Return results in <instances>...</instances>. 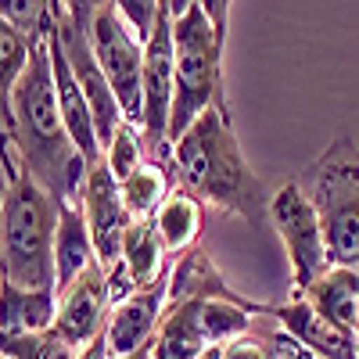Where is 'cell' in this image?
<instances>
[{
    "mask_svg": "<svg viewBox=\"0 0 359 359\" xmlns=\"http://www.w3.org/2000/svg\"><path fill=\"white\" fill-rule=\"evenodd\" d=\"M4 151H11L18 165L62 205H83L90 162L79 155L57 104L50 36L36 43L29 69L4 97Z\"/></svg>",
    "mask_w": 359,
    "mask_h": 359,
    "instance_id": "obj_1",
    "label": "cell"
},
{
    "mask_svg": "<svg viewBox=\"0 0 359 359\" xmlns=\"http://www.w3.org/2000/svg\"><path fill=\"white\" fill-rule=\"evenodd\" d=\"M172 172L180 187L191 191L201 205L245 219L255 230L269 223L266 187L237 144L230 115L205 111L172 144Z\"/></svg>",
    "mask_w": 359,
    "mask_h": 359,
    "instance_id": "obj_2",
    "label": "cell"
},
{
    "mask_svg": "<svg viewBox=\"0 0 359 359\" xmlns=\"http://www.w3.org/2000/svg\"><path fill=\"white\" fill-rule=\"evenodd\" d=\"M226 0H187L172 4L176 40V101L169 118V144H176L205 111H226L223 94V50H226Z\"/></svg>",
    "mask_w": 359,
    "mask_h": 359,
    "instance_id": "obj_3",
    "label": "cell"
},
{
    "mask_svg": "<svg viewBox=\"0 0 359 359\" xmlns=\"http://www.w3.org/2000/svg\"><path fill=\"white\" fill-rule=\"evenodd\" d=\"M62 201L47 194L11 151H4V201H0V262L4 280L18 287L57 291L54 237Z\"/></svg>",
    "mask_w": 359,
    "mask_h": 359,
    "instance_id": "obj_4",
    "label": "cell"
},
{
    "mask_svg": "<svg viewBox=\"0 0 359 359\" xmlns=\"http://www.w3.org/2000/svg\"><path fill=\"white\" fill-rule=\"evenodd\" d=\"M298 184L320 212L331 262L359 269V147L348 137H334Z\"/></svg>",
    "mask_w": 359,
    "mask_h": 359,
    "instance_id": "obj_5",
    "label": "cell"
},
{
    "mask_svg": "<svg viewBox=\"0 0 359 359\" xmlns=\"http://www.w3.org/2000/svg\"><path fill=\"white\" fill-rule=\"evenodd\" d=\"M269 226L277 230L280 245L291 262V291L313 287L327 269H331V248L323 237V223L316 205L302 191L298 180L280 184V191L269 198Z\"/></svg>",
    "mask_w": 359,
    "mask_h": 359,
    "instance_id": "obj_6",
    "label": "cell"
},
{
    "mask_svg": "<svg viewBox=\"0 0 359 359\" xmlns=\"http://www.w3.org/2000/svg\"><path fill=\"white\" fill-rule=\"evenodd\" d=\"M94 54L111 83V94L123 108V118L140 130L144 118V43L126 18L118 15V4H97L94 25H90Z\"/></svg>",
    "mask_w": 359,
    "mask_h": 359,
    "instance_id": "obj_7",
    "label": "cell"
},
{
    "mask_svg": "<svg viewBox=\"0 0 359 359\" xmlns=\"http://www.w3.org/2000/svg\"><path fill=\"white\" fill-rule=\"evenodd\" d=\"M83 212L90 223V233H94V248L101 266H115L118 255H123V237L133 226V216L126 212L123 201V184L111 176V169L101 162L90 165L86 184H83Z\"/></svg>",
    "mask_w": 359,
    "mask_h": 359,
    "instance_id": "obj_8",
    "label": "cell"
},
{
    "mask_svg": "<svg viewBox=\"0 0 359 359\" xmlns=\"http://www.w3.org/2000/svg\"><path fill=\"white\" fill-rule=\"evenodd\" d=\"M108 316H111V287H108V269L94 262L86 273L69 284L57 294V323L54 331L62 334L72 348H83L94 338L108 331Z\"/></svg>",
    "mask_w": 359,
    "mask_h": 359,
    "instance_id": "obj_9",
    "label": "cell"
},
{
    "mask_svg": "<svg viewBox=\"0 0 359 359\" xmlns=\"http://www.w3.org/2000/svg\"><path fill=\"white\" fill-rule=\"evenodd\" d=\"M169 273H172V266L151 287H140L126 302L111 306L108 331H104L111 359H123V355H133V352H144L155 345V334H158L165 309H169Z\"/></svg>",
    "mask_w": 359,
    "mask_h": 359,
    "instance_id": "obj_10",
    "label": "cell"
},
{
    "mask_svg": "<svg viewBox=\"0 0 359 359\" xmlns=\"http://www.w3.org/2000/svg\"><path fill=\"white\" fill-rule=\"evenodd\" d=\"M266 316H273L291 338H298L309 352H316L320 359H359V338L338 331L334 323H327V320L306 302V294L291 291V302L269 306Z\"/></svg>",
    "mask_w": 359,
    "mask_h": 359,
    "instance_id": "obj_11",
    "label": "cell"
},
{
    "mask_svg": "<svg viewBox=\"0 0 359 359\" xmlns=\"http://www.w3.org/2000/svg\"><path fill=\"white\" fill-rule=\"evenodd\" d=\"M97 259L94 233H90L83 205H62V219H57V237H54V277H57V294L69 284H76Z\"/></svg>",
    "mask_w": 359,
    "mask_h": 359,
    "instance_id": "obj_12",
    "label": "cell"
},
{
    "mask_svg": "<svg viewBox=\"0 0 359 359\" xmlns=\"http://www.w3.org/2000/svg\"><path fill=\"white\" fill-rule=\"evenodd\" d=\"M57 323V291L0 284V338L40 334Z\"/></svg>",
    "mask_w": 359,
    "mask_h": 359,
    "instance_id": "obj_13",
    "label": "cell"
},
{
    "mask_svg": "<svg viewBox=\"0 0 359 359\" xmlns=\"http://www.w3.org/2000/svg\"><path fill=\"white\" fill-rule=\"evenodd\" d=\"M208 298H245L237 294L223 273L216 269L212 255L205 248H191L180 259H172V273H169V306L176 302H208Z\"/></svg>",
    "mask_w": 359,
    "mask_h": 359,
    "instance_id": "obj_14",
    "label": "cell"
},
{
    "mask_svg": "<svg viewBox=\"0 0 359 359\" xmlns=\"http://www.w3.org/2000/svg\"><path fill=\"white\" fill-rule=\"evenodd\" d=\"M306 294V302L327 320L334 323L338 331L345 334H355V306H359V269H348V266H331L327 273L306 287L298 291Z\"/></svg>",
    "mask_w": 359,
    "mask_h": 359,
    "instance_id": "obj_15",
    "label": "cell"
},
{
    "mask_svg": "<svg viewBox=\"0 0 359 359\" xmlns=\"http://www.w3.org/2000/svg\"><path fill=\"white\" fill-rule=\"evenodd\" d=\"M155 230L162 237V245L169 255H184L191 248H198V237L205 230V205L184 191V187H176L169 194V201L158 208V216H155Z\"/></svg>",
    "mask_w": 359,
    "mask_h": 359,
    "instance_id": "obj_16",
    "label": "cell"
},
{
    "mask_svg": "<svg viewBox=\"0 0 359 359\" xmlns=\"http://www.w3.org/2000/svg\"><path fill=\"white\" fill-rule=\"evenodd\" d=\"M198 306L201 302H176L165 309V320L151 345V359H201L212 348L201 334Z\"/></svg>",
    "mask_w": 359,
    "mask_h": 359,
    "instance_id": "obj_17",
    "label": "cell"
},
{
    "mask_svg": "<svg viewBox=\"0 0 359 359\" xmlns=\"http://www.w3.org/2000/svg\"><path fill=\"white\" fill-rule=\"evenodd\" d=\"M165 245H162V237L155 230V219H140L126 230L123 237V255H118V262L126 266V273L133 280V287H151L165 269L172 262H165Z\"/></svg>",
    "mask_w": 359,
    "mask_h": 359,
    "instance_id": "obj_18",
    "label": "cell"
},
{
    "mask_svg": "<svg viewBox=\"0 0 359 359\" xmlns=\"http://www.w3.org/2000/svg\"><path fill=\"white\" fill-rule=\"evenodd\" d=\"M172 165L147 158L126 184H123V201H126V212L133 216V223L140 219H155L158 208L169 201L172 194Z\"/></svg>",
    "mask_w": 359,
    "mask_h": 359,
    "instance_id": "obj_19",
    "label": "cell"
},
{
    "mask_svg": "<svg viewBox=\"0 0 359 359\" xmlns=\"http://www.w3.org/2000/svg\"><path fill=\"white\" fill-rule=\"evenodd\" d=\"M40 40H29L22 29H15L11 22L0 18V94H11L15 83L22 79V72L29 69V57H33Z\"/></svg>",
    "mask_w": 359,
    "mask_h": 359,
    "instance_id": "obj_20",
    "label": "cell"
},
{
    "mask_svg": "<svg viewBox=\"0 0 359 359\" xmlns=\"http://www.w3.org/2000/svg\"><path fill=\"white\" fill-rule=\"evenodd\" d=\"M76 352L79 348H72L54 327L40 334L0 338V359H76Z\"/></svg>",
    "mask_w": 359,
    "mask_h": 359,
    "instance_id": "obj_21",
    "label": "cell"
},
{
    "mask_svg": "<svg viewBox=\"0 0 359 359\" xmlns=\"http://www.w3.org/2000/svg\"><path fill=\"white\" fill-rule=\"evenodd\" d=\"M147 162V147H144V137L137 126L123 123V130H118L111 137V144L104 147V165L111 169V176L118 180V184H126V180Z\"/></svg>",
    "mask_w": 359,
    "mask_h": 359,
    "instance_id": "obj_22",
    "label": "cell"
},
{
    "mask_svg": "<svg viewBox=\"0 0 359 359\" xmlns=\"http://www.w3.org/2000/svg\"><path fill=\"white\" fill-rule=\"evenodd\" d=\"M248 334L266 348L269 359H320L316 352H309L298 338H291L273 316H255V323H252V331H248Z\"/></svg>",
    "mask_w": 359,
    "mask_h": 359,
    "instance_id": "obj_23",
    "label": "cell"
},
{
    "mask_svg": "<svg viewBox=\"0 0 359 359\" xmlns=\"http://www.w3.org/2000/svg\"><path fill=\"white\" fill-rule=\"evenodd\" d=\"M118 15L126 18V25L140 36V43H147L155 36V25L162 15V0H123L118 4Z\"/></svg>",
    "mask_w": 359,
    "mask_h": 359,
    "instance_id": "obj_24",
    "label": "cell"
},
{
    "mask_svg": "<svg viewBox=\"0 0 359 359\" xmlns=\"http://www.w3.org/2000/svg\"><path fill=\"white\" fill-rule=\"evenodd\" d=\"M223 359H269V355H266V348L252 334H245V338L223 345Z\"/></svg>",
    "mask_w": 359,
    "mask_h": 359,
    "instance_id": "obj_25",
    "label": "cell"
},
{
    "mask_svg": "<svg viewBox=\"0 0 359 359\" xmlns=\"http://www.w3.org/2000/svg\"><path fill=\"white\" fill-rule=\"evenodd\" d=\"M76 359H111V348H108V334H101V338H94L90 345H83V348L76 352Z\"/></svg>",
    "mask_w": 359,
    "mask_h": 359,
    "instance_id": "obj_26",
    "label": "cell"
},
{
    "mask_svg": "<svg viewBox=\"0 0 359 359\" xmlns=\"http://www.w3.org/2000/svg\"><path fill=\"white\" fill-rule=\"evenodd\" d=\"M201 359H223V348H219V345H212V348H208Z\"/></svg>",
    "mask_w": 359,
    "mask_h": 359,
    "instance_id": "obj_27",
    "label": "cell"
},
{
    "mask_svg": "<svg viewBox=\"0 0 359 359\" xmlns=\"http://www.w3.org/2000/svg\"><path fill=\"white\" fill-rule=\"evenodd\" d=\"M123 359H151V348H144V352H133V355H123Z\"/></svg>",
    "mask_w": 359,
    "mask_h": 359,
    "instance_id": "obj_28",
    "label": "cell"
},
{
    "mask_svg": "<svg viewBox=\"0 0 359 359\" xmlns=\"http://www.w3.org/2000/svg\"><path fill=\"white\" fill-rule=\"evenodd\" d=\"M355 338H359V306H355Z\"/></svg>",
    "mask_w": 359,
    "mask_h": 359,
    "instance_id": "obj_29",
    "label": "cell"
}]
</instances>
